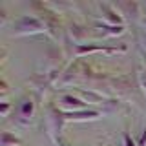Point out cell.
<instances>
[{"instance_id":"obj_1","label":"cell","mask_w":146,"mask_h":146,"mask_svg":"<svg viewBox=\"0 0 146 146\" xmlns=\"http://www.w3.org/2000/svg\"><path fill=\"white\" fill-rule=\"evenodd\" d=\"M44 119H46V130H48L49 139H51L55 144L62 146L60 133H62L64 124H66L64 111L58 106H55L53 102H48L46 104V111H44Z\"/></svg>"},{"instance_id":"obj_2","label":"cell","mask_w":146,"mask_h":146,"mask_svg":"<svg viewBox=\"0 0 146 146\" xmlns=\"http://www.w3.org/2000/svg\"><path fill=\"white\" fill-rule=\"evenodd\" d=\"M46 33V26L36 15H20L11 22V36H27V35H38Z\"/></svg>"},{"instance_id":"obj_3","label":"cell","mask_w":146,"mask_h":146,"mask_svg":"<svg viewBox=\"0 0 146 146\" xmlns=\"http://www.w3.org/2000/svg\"><path fill=\"white\" fill-rule=\"evenodd\" d=\"M35 111H36V102L31 95H24L20 100H18V106H17V113L13 117L17 126L20 128H27L33 122V117H35Z\"/></svg>"},{"instance_id":"obj_4","label":"cell","mask_w":146,"mask_h":146,"mask_svg":"<svg viewBox=\"0 0 146 146\" xmlns=\"http://www.w3.org/2000/svg\"><path fill=\"white\" fill-rule=\"evenodd\" d=\"M126 46L121 44L117 48H111V46H104V44H80L75 46V55L77 58H82V55H88V53H97V51H106V53H119V51H126Z\"/></svg>"},{"instance_id":"obj_5","label":"cell","mask_w":146,"mask_h":146,"mask_svg":"<svg viewBox=\"0 0 146 146\" xmlns=\"http://www.w3.org/2000/svg\"><path fill=\"white\" fill-rule=\"evenodd\" d=\"M27 84L31 86L33 93L36 95V99H42L44 95L48 93V90L53 86V82H51V79H49L46 73H35V75L27 80Z\"/></svg>"},{"instance_id":"obj_6","label":"cell","mask_w":146,"mask_h":146,"mask_svg":"<svg viewBox=\"0 0 146 146\" xmlns=\"http://www.w3.org/2000/svg\"><path fill=\"white\" fill-rule=\"evenodd\" d=\"M58 108H60L64 113H71V111L88 110V104H86L80 97H77V95L64 93V95H60V100H58Z\"/></svg>"},{"instance_id":"obj_7","label":"cell","mask_w":146,"mask_h":146,"mask_svg":"<svg viewBox=\"0 0 146 146\" xmlns=\"http://www.w3.org/2000/svg\"><path fill=\"white\" fill-rule=\"evenodd\" d=\"M113 6H115V9L121 13L122 18H128V20H131V22L139 20L141 4H137V2H119V4H113Z\"/></svg>"},{"instance_id":"obj_8","label":"cell","mask_w":146,"mask_h":146,"mask_svg":"<svg viewBox=\"0 0 146 146\" xmlns=\"http://www.w3.org/2000/svg\"><path fill=\"white\" fill-rule=\"evenodd\" d=\"M99 9H100V13H102L100 17H104V22H106V24H111V26H122L124 18L121 17V13H119L117 9H115V6H113V4L102 2V4H99Z\"/></svg>"},{"instance_id":"obj_9","label":"cell","mask_w":146,"mask_h":146,"mask_svg":"<svg viewBox=\"0 0 146 146\" xmlns=\"http://www.w3.org/2000/svg\"><path fill=\"white\" fill-rule=\"evenodd\" d=\"M93 33L97 36L108 38V36H119L124 33V26H111L106 22H95L93 24Z\"/></svg>"},{"instance_id":"obj_10","label":"cell","mask_w":146,"mask_h":146,"mask_svg":"<svg viewBox=\"0 0 146 146\" xmlns=\"http://www.w3.org/2000/svg\"><path fill=\"white\" fill-rule=\"evenodd\" d=\"M68 36L73 40V44H75V46L86 44V40H88V29H86L82 24L71 22V24H70V29H68Z\"/></svg>"},{"instance_id":"obj_11","label":"cell","mask_w":146,"mask_h":146,"mask_svg":"<svg viewBox=\"0 0 146 146\" xmlns=\"http://www.w3.org/2000/svg\"><path fill=\"white\" fill-rule=\"evenodd\" d=\"M22 141L11 131H2V139H0V146H20Z\"/></svg>"},{"instance_id":"obj_12","label":"cell","mask_w":146,"mask_h":146,"mask_svg":"<svg viewBox=\"0 0 146 146\" xmlns=\"http://www.w3.org/2000/svg\"><path fill=\"white\" fill-rule=\"evenodd\" d=\"M122 139H124V146H137V143L133 139H131V135H130V131H124V135H122Z\"/></svg>"},{"instance_id":"obj_13","label":"cell","mask_w":146,"mask_h":146,"mask_svg":"<svg viewBox=\"0 0 146 146\" xmlns=\"http://www.w3.org/2000/svg\"><path fill=\"white\" fill-rule=\"evenodd\" d=\"M137 146H146V126L143 130V133H141V137L137 139Z\"/></svg>"},{"instance_id":"obj_14","label":"cell","mask_w":146,"mask_h":146,"mask_svg":"<svg viewBox=\"0 0 146 146\" xmlns=\"http://www.w3.org/2000/svg\"><path fill=\"white\" fill-rule=\"evenodd\" d=\"M9 110H11V104H9V102H2V110H0V113H2V117H7Z\"/></svg>"},{"instance_id":"obj_15","label":"cell","mask_w":146,"mask_h":146,"mask_svg":"<svg viewBox=\"0 0 146 146\" xmlns=\"http://www.w3.org/2000/svg\"><path fill=\"white\" fill-rule=\"evenodd\" d=\"M6 93H7V82L2 80V95H6Z\"/></svg>"},{"instance_id":"obj_16","label":"cell","mask_w":146,"mask_h":146,"mask_svg":"<svg viewBox=\"0 0 146 146\" xmlns=\"http://www.w3.org/2000/svg\"><path fill=\"white\" fill-rule=\"evenodd\" d=\"M99 146H100V144H99Z\"/></svg>"}]
</instances>
